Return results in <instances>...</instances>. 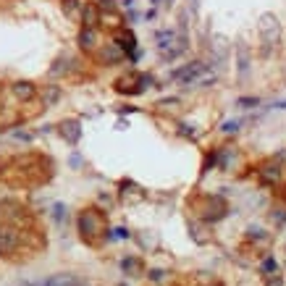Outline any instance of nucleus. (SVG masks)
Wrapping results in <instances>:
<instances>
[{
  "label": "nucleus",
  "mask_w": 286,
  "mask_h": 286,
  "mask_svg": "<svg viewBox=\"0 0 286 286\" xmlns=\"http://www.w3.org/2000/svg\"><path fill=\"white\" fill-rule=\"evenodd\" d=\"M262 270H265V273H270V270H276V260H273V257H268L265 262H262Z\"/></svg>",
  "instance_id": "2"
},
{
  "label": "nucleus",
  "mask_w": 286,
  "mask_h": 286,
  "mask_svg": "<svg viewBox=\"0 0 286 286\" xmlns=\"http://www.w3.org/2000/svg\"><path fill=\"white\" fill-rule=\"evenodd\" d=\"M278 108H286V102H278Z\"/></svg>",
  "instance_id": "3"
},
{
  "label": "nucleus",
  "mask_w": 286,
  "mask_h": 286,
  "mask_svg": "<svg viewBox=\"0 0 286 286\" xmlns=\"http://www.w3.org/2000/svg\"><path fill=\"white\" fill-rule=\"evenodd\" d=\"M74 276H53L50 281H45V286H74Z\"/></svg>",
  "instance_id": "1"
}]
</instances>
